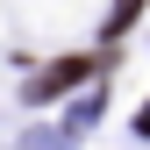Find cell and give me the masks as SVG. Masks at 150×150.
<instances>
[{"label":"cell","mask_w":150,"mask_h":150,"mask_svg":"<svg viewBox=\"0 0 150 150\" xmlns=\"http://www.w3.org/2000/svg\"><path fill=\"white\" fill-rule=\"evenodd\" d=\"M79 79H93V57H64V64H43V71L29 79V107H50L57 93H71Z\"/></svg>","instance_id":"1"},{"label":"cell","mask_w":150,"mask_h":150,"mask_svg":"<svg viewBox=\"0 0 150 150\" xmlns=\"http://www.w3.org/2000/svg\"><path fill=\"white\" fill-rule=\"evenodd\" d=\"M136 7H143V0H122V7H115V22H107V29H115V36H122L129 22H136Z\"/></svg>","instance_id":"2"},{"label":"cell","mask_w":150,"mask_h":150,"mask_svg":"<svg viewBox=\"0 0 150 150\" xmlns=\"http://www.w3.org/2000/svg\"><path fill=\"white\" fill-rule=\"evenodd\" d=\"M136 129H143V136H150V107H143V115H136Z\"/></svg>","instance_id":"3"}]
</instances>
